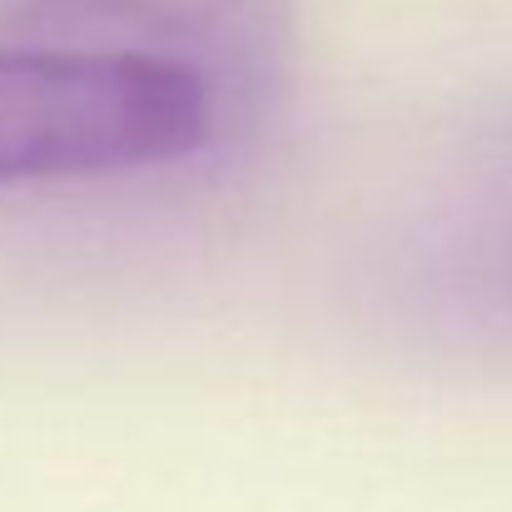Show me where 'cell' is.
I'll return each instance as SVG.
<instances>
[{"label":"cell","mask_w":512,"mask_h":512,"mask_svg":"<svg viewBox=\"0 0 512 512\" xmlns=\"http://www.w3.org/2000/svg\"><path fill=\"white\" fill-rule=\"evenodd\" d=\"M219 140L209 95L165 65L0 45V184L165 165Z\"/></svg>","instance_id":"obj_1"},{"label":"cell","mask_w":512,"mask_h":512,"mask_svg":"<svg viewBox=\"0 0 512 512\" xmlns=\"http://www.w3.org/2000/svg\"><path fill=\"white\" fill-rule=\"evenodd\" d=\"M20 45L189 75L224 130L254 125L294 55V0H5Z\"/></svg>","instance_id":"obj_2"}]
</instances>
